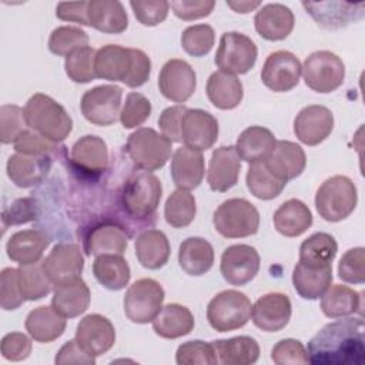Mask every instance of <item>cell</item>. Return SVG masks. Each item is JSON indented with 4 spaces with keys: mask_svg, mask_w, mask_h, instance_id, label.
Returning <instances> with one entry per match:
<instances>
[{
    "mask_svg": "<svg viewBox=\"0 0 365 365\" xmlns=\"http://www.w3.org/2000/svg\"><path fill=\"white\" fill-rule=\"evenodd\" d=\"M215 43L214 29L210 24H194L187 27L181 34L184 51L192 57L208 54Z\"/></svg>",
    "mask_w": 365,
    "mask_h": 365,
    "instance_id": "681fc988",
    "label": "cell"
},
{
    "mask_svg": "<svg viewBox=\"0 0 365 365\" xmlns=\"http://www.w3.org/2000/svg\"><path fill=\"white\" fill-rule=\"evenodd\" d=\"M361 294L342 284L329 285L321 297V311L332 319L355 315L361 311Z\"/></svg>",
    "mask_w": 365,
    "mask_h": 365,
    "instance_id": "60d3db41",
    "label": "cell"
},
{
    "mask_svg": "<svg viewBox=\"0 0 365 365\" xmlns=\"http://www.w3.org/2000/svg\"><path fill=\"white\" fill-rule=\"evenodd\" d=\"M302 76L307 87L317 93H331L342 86L345 64L335 53L319 50L311 53L302 66Z\"/></svg>",
    "mask_w": 365,
    "mask_h": 365,
    "instance_id": "30bf717a",
    "label": "cell"
},
{
    "mask_svg": "<svg viewBox=\"0 0 365 365\" xmlns=\"http://www.w3.org/2000/svg\"><path fill=\"white\" fill-rule=\"evenodd\" d=\"M71 164L87 177H98L107 170L108 148L98 135H84L71 147Z\"/></svg>",
    "mask_w": 365,
    "mask_h": 365,
    "instance_id": "7402d4cb",
    "label": "cell"
},
{
    "mask_svg": "<svg viewBox=\"0 0 365 365\" xmlns=\"http://www.w3.org/2000/svg\"><path fill=\"white\" fill-rule=\"evenodd\" d=\"M90 27L107 33L120 34L128 27V17L124 6L117 0H93L88 1Z\"/></svg>",
    "mask_w": 365,
    "mask_h": 365,
    "instance_id": "1f68e13d",
    "label": "cell"
},
{
    "mask_svg": "<svg viewBox=\"0 0 365 365\" xmlns=\"http://www.w3.org/2000/svg\"><path fill=\"white\" fill-rule=\"evenodd\" d=\"M245 181L250 192L258 200H272L278 197L288 184L275 177L265 163L251 164L247 171Z\"/></svg>",
    "mask_w": 365,
    "mask_h": 365,
    "instance_id": "ee69618b",
    "label": "cell"
},
{
    "mask_svg": "<svg viewBox=\"0 0 365 365\" xmlns=\"http://www.w3.org/2000/svg\"><path fill=\"white\" fill-rule=\"evenodd\" d=\"M54 362L58 365H66V364H84V365H94L96 364V356L90 355L78 342L77 339H71L66 342L60 351L57 352Z\"/></svg>",
    "mask_w": 365,
    "mask_h": 365,
    "instance_id": "e7e4bbea",
    "label": "cell"
},
{
    "mask_svg": "<svg viewBox=\"0 0 365 365\" xmlns=\"http://www.w3.org/2000/svg\"><path fill=\"white\" fill-rule=\"evenodd\" d=\"M163 195L158 177L150 171H138L128 177L121 191V205L133 218L153 217Z\"/></svg>",
    "mask_w": 365,
    "mask_h": 365,
    "instance_id": "5b68a950",
    "label": "cell"
},
{
    "mask_svg": "<svg viewBox=\"0 0 365 365\" xmlns=\"http://www.w3.org/2000/svg\"><path fill=\"white\" fill-rule=\"evenodd\" d=\"M211 344L215 349L218 362L224 365H251L259 358L258 342L247 335L230 339H217Z\"/></svg>",
    "mask_w": 365,
    "mask_h": 365,
    "instance_id": "ab89813d",
    "label": "cell"
},
{
    "mask_svg": "<svg viewBox=\"0 0 365 365\" xmlns=\"http://www.w3.org/2000/svg\"><path fill=\"white\" fill-rule=\"evenodd\" d=\"M128 247V237L124 228L115 222H101L88 230L84 238L86 255L115 254L123 255Z\"/></svg>",
    "mask_w": 365,
    "mask_h": 365,
    "instance_id": "484cf974",
    "label": "cell"
},
{
    "mask_svg": "<svg viewBox=\"0 0 365 365\" xmlns=\"http://www.w3.org/2000/svg\"><path fill=\"white\" fill-rule=\"evenodd\" d=\"M264 163L275 177L288 182L302 174L307 165V155L302 147L297 143L279 140Z\"/></svg>",
    "mask_w": 365,
    "mask_h": 365,
    "instance_id": "4316f807",
    "label": "cell"
},
{
    "mask_svg": "<svg viewBox=\"0 0 365 365\" xmlns=\"http://www.w3.org/2000/svg\"><path fill=\"white\" fill-rule=\"evenodd\" d=\"M174 14L181 20H197L211 14L215 7L212 0H180L170 3Z\"/></svg>",
    "mask_w": 365,
    "mask_h": 365,
    "instance_id": "94428289",
    "label": "cell"
},
{
    "mask_svg": "<svg viewBox=\"0 0 365 365\" xmlns=\"http://www.w3.org/2000/svg\"><path fill=\"white\" fill-rule=\"evenodd\" d=\"M164 289L153 278H141L133 282L124 295V314L134 324H148L163 308Z\"/></svg>",
    "mask_w": 365,
    "mask_h": 365,
    "instance_id": "9c48e42d",
    "label": "cell"
},
{
    "mask_svg": "<svg viewBox=\"0 0 365 365\" xmlns=\"http://www.w3.org/2000/svg\"><path fill=\"white\" fill-rule=\"evenodd\" d=\"M17 271L20 292L26 301H37L50 294L53 284L46 275L41 262L20 265Z\"/></svg>",
    "mask_w": 365,
    "mask_h": 365,
    "instance_id": "bcb514c9",
    "label": "cell"
},
{
    "mask_svg": "<svg viewBox=\"0 0 365 365\" xmlns=\"http://www.w3.org/2000/svg\"><path fill=\"white\" fill-rule=\"evenodd\" d=\"M240 160L234 145H222L212 151L207 171V182L212 191L225 192L237 184L241 170Z\"/></svg>",
    "mask_w": 365,
    "mask_h": 365,
    "instance_id": "603a6c76",
    "label": "cell"
},
{
    "mask_svg": "<svg viewBox=\"0 0 365 365\" xmlns=\"http://www.w3.org/2000/svg\"><path fill=\"white\" fill-rule=\"evenodd\" d=\"M258 50L255 43L238 31H227L220 38L215 54V64L221 71L230 74H245L257 61Z\"/></svg>",
    "mask_w": 365,
    "mask_h": 365,
    "instance_id": "8fae6325",
    "label": "cell"
},
{
    "mask_svg": "<svg viewBox=\"0 0 365 365\" xmlns=\"http://www.w3.org/2000/svg\"><path fill=\"white\" fill-rule=\"evenodd\" d=\"M51 161L48 155H26L16 153L7 160V177L20 188L40 184L48 174Z\"/></svg>",
    "mask_w": 365,
    "mask_h": 365,
    "instance_id": "83f0119b",
    "label": "cell"
},
{
    "mask_svg": "<svg viewBox=\"0 0 365 365\" xmlns=\"http://www.w3.org/2000/svg\"><path fill=\"white\" fill-rule=\"evenodd\" d=\"M76 339L90 355L100 356L113 348L115 329L108 318L100 314H90L78 322Z\"/></svg>",
    "mask_w": 365,
    "mask_h": 365,
    "instance_id": "44dd1931",
    "label": "cell"
},
{
    "mask_svg": "<svg viewBox=\"0 0 365 365\" xmlns=\"http://www.w3.org/2000/svg\"><path fill=\"white\" fill-rule=\"evenodd\" d=\"M178 264L191 277L204 275L212 268L214 248L201 237H188L180 244Z\"/></svg>",
    "mask_w": 365,
    "mask_h": 365,
    "instance_id": "836d02e7",
    "label": "cell"
},
{
    "mask_svg": "<svg viewBox=\"0 0 365 365\" xmlns=\"http://www.w3.org/2000/svg\"><path fill=\"white\" fill-rule=\"evenodd\" d=\"M197 214L195 198L188 190L177 188L170 194L164 205V217L167 224L174 228L190 225Z\"/></svg>",
    "mask_w": 365,
    "mask_h": 365,
    "instance_id": "f6af8a7d",
    "label": "cell"
},
{
    "mask_svg": "<svg viewBox=\"0 0 365 365\" xmlns=\"http://www.w3.org/2000/svg\"><path fill=\"white\" fill-rule=\"evenodd\" d=\"M88 1H61L57 4L56 16L63 21H73L81 26L88 24Z\"/></svg>",
    "mask_w": 365,
    "mask_h": 365,
    "instance_id": "03108f58",
    "label": "cell"
},
{
    "mask_svg": "<svg viewBox=\"0 0 365 365\" xmlns=\"http://www.w3.org/2000/svg\"><path fill=\"white\" fill-rule=\"evenodd\" d=\"M26 331L41 344H48L60 338L66 331V318L53 307H37L31 309L26 318Z\"/></svg>",
    "mask_w": 365,
    "mask_h": 365,
    "instance_id": "d6a6232c",
    "label": "cell"
},
{
    "mask_svg": "<svg viewBox=\"0 0 365 365\" xmlns=\"http://www.w3.org/2000/svg\"><path fill=\"white\" fill-rule=\"evenodd\" d=\"M195 87V71L185 60L171 58L163 66L158 76V88L165 98L184 103L194 94Z\"/></svg>",
    "mask_w": 365,
    "mask_h": 365,
    "instance_id": "9a60e30c",
    "label": "cell"
},
{
    "mask_svg": "<svg viewBox=\"0 0 365 365\" xmlns=\"http://www.w3.org/2000/svg\"><path fill=\"white\" fill-rule=\"evenodd\" d=\"M88 44V36L84 30L74 26H60L54 29L48 38V50L56 56H68L77 48Z\"/></svg>",
    "mask_w": 365,
    "mask_h": 365,
    "instance_id": "c3c4849f",
    "label": "cell"
},
{
    "mask_svg": "<svg viewBox=\"0 0 365 365\" xmlns=\"http://www.w3.org/2000/svg\"><path fill=\"white\" fill-rule=\"evenodd\" d=\"M96 77L108 81H121L135 88L147 83L151 73V60L140 48L107 44L96 51Z\"/></svg>",
    "mask_w": 365,
    "mask_h": 365,
    "instance_id": "7a4b0ae2",
    "label": "cell"
},
{
    "mask_svg": "<svg viewBox=\"0 0 365 365\" xmlns=\"http://www.w3.org/2000/svg\"><path fill=\"white\" fill-rule=\"evenodd\" d=\"M259 261V254L254 247L235 244L224 250L220 271L228 284L245 285L258 274Z\"/></svg>",
    "mask_w": 365,
    "mask_h": 365,
    "instance_id": "5bb4252c",
    "label": "cell"
},
{
    "mask_svg": "<svg viewBox=\"0 0 365 365\" xmlns=\"http://www.w3.org/2000/svg\"><path fill=\"white\" fill-rule=\"evenodd\" d=\"M96 51L97 50H94L93 47L86 46L74 50L66 57L64 70L70 80H73L74 83L84 84L96 78V71H94Z\"/></svg>",
    "mask_w": 365,
    "mask_h": 365,
    "instance_id": "7dc6e473",
    "label": "cell"
},
{
    "mask_svg": "<svg viewBox=\"0 0 365 365\" xmlns=\"http://www.w3.org/2000/svg\"><path fill=\"white\" fill-rule=\"evenodd\" d=\"M364 319L349 318L327 324L308 342L307 354L315 365H362L365 361Z\"/></svg>",
    "mask_w": 365,
    "mask_h": 365,
    "instance_id": "6da1fadb",
    "label": "cell"
},
{
    "mask_svg": "<svg viewBox=\"0 0 365 365\" xmlns=\"http://www.w3.org/2000/svg\"><path fill=\"white\" fill-rule=\"evenodd\" d=\"M93 274L96 279L110 291L125 288L131 277L128 262L123 255L115 254L97 255L93 262Z\"/></svg>",
    "mask_w": 365,
    "mask_h": 365,
    "instance_id": "b9f144b4",
    "label": "cell"
},
{
    "mask_svg": "<svg viewBox=\"0 0 365 365\" xmlns=\"http://www.w3.org/2000/svg\"><path fill=\"white\" fill-rule=\"evenodd\" d=\"M271 359L277 365H305L309 362L302 342L292 338L278 341L271 351Z\"/></svg>",
    "mask_w": 365,
    "mask_h": 365,
    "instance_id": "11a10c76",
    "label": "cell"
},
{
    "mask_svg": "<svg viewBox=\"0 0 365 365\" xmlns=\"http://www.w3.org/2000/svg\"><path fill=\"white\" fill-rule=\"evenodd\" d=\"M26 299L19 287L17 268H4L0 274V305L4 311L17 309Z\"/></svg>",
    "mask_w": 365,
    "mask_h": 365,
    "instance_id": "9f6ffc18",
    "label": "cell"
},
{
    "mask_svg": "<svg viewBox=\"0 0 365 365\" xmlns=\"http://www.w3.org/2000/svg\"><path fill=\"white\" fill-rule=\"evenodd\" d=\"M277 144L275 135L271 130L261 125H251L245 128L237 138L235 151L238 157L248 164L264 163Z\"/></svg>",
    "mask_w": 365,
    "mask_h": 365,
    "instance_id": "4dcf8cb0",
    "label": "cell"
},
{
    "mask_svg": "<svg viewBox=\"0 0 365 365\" xmlns=\"http://www.w3.org/2000/svg\"><path fill=\"white\" fill-rule=\"evenodd\" d=\"M0 349L4 359L23 361L31 354V341L23 332H10L3 336Z\"/></svg>",
    "mask_w": 365,
    "mask_h": 365,
    "instance_id": "91938a15",
    "label": "cell"
},
{
    "mask_svg": "<svg viewBox=\"0 0 365 365\" xmlns=\"http://www.w3.org/2000/svg\"><path fill=\"white\" fill-rule=\"evenodd\" d=\"M217 118L201 108H187L181 118V141L194 150L205 151L218 138Z\"/></svg>",
    "mask_w": 365,
    "mask_h": 365,
    "instance_id": "2e32d148",
    "label": "cell"
},
{
    "mask_svg": "<svg viewBox=\"0 0 365 365\" xmlns=\"http://www.w3.org/2000/svg\"><path fill=\"white\" fill-rule=\"evenodd\" d=\"M217 232L225 238H244L257 234L259 212L245 198L225 200L212 214Z\"/></svg>",
    "mask_w": 365,
    "mask_h": 365,
    "instance_id": "52a82bcc",
    "label": "cell"
},
{
    "mask_svg": "<svg viewBox=\"0 0 365 365\" xmlns=\"http://www.w3.org/2000/svg\"><path fill=\"white\" fill-rule=\"evenodd\" d=\"M135 19L147 27H154L167 19L170 3L165 0L155 1H130Z\"/></svg>",
    "mask_w": 365,
    "mask_h": 365,
    "instance_id": "6f0895ef",
    "label": "cell"
},
{
    "mask_svg": "<svg viewBox=\"0 0 365 365\" xmlns=\"http://www.w3.org/2000/svg\"><path fill=\"white\" fill-rule=\"evenodd\" d=\"M27 121L24 110L14 104H4L0 108V141L3 144H14V141L26 131Z\"/></svg>",
    "mask_w": 365,
    "mask_h": 365,
    "instance_id": "816d5d0a",
    "label": "cell"
},
{
    "mask_svg": "<svg viewBox=\"0 0 365 365\" xmlns=\"http://www.w3.org/2000/svg\"><path fill=\"white\" fill-rule=\"evenodd\" d=\"M171 178L178 188L194 190L197 188L205 174V164L202 151L182 145L177 148L171 157L170 167Z\"/></svg>",
    "mask_w": 365,
    "mask_h": 365,
    "instance_id": "d4e9b609",
    "label": "cell"
},
{
    "mask_svg": "<svg viewBox=\"0 0 365 365\" xmlns=\"http://www.w3.org/2000/svg\"><path fill=\"white\" fill-rule=\"evenodd\" d=\"M312 225V214L305 202L291 198L274 212V227L284 237H299Z\"/></svg>",
    "mask_w": 365,
    "mask_h": 365,
    "instance_id": "f35d334b",
    "label": "cell"
},
{
    "mask_svg": "<svg viewBox=\"0 0 365 365\" xmlns=\"http://www.w3.org/2000/svg\"><path fill=\"white\" fill-rule=\"evenodd\" d=\"M292 314L288 295L281 292H269L259 297L252 305L251 318L257 328L264 332H278L284 329Z\"/></svg>",
    "mask_w": 365,
    "mask_h": 365,
    "instance_id": "ac0fdd59",
    "label": "cell"
},
{
    "mask_svg": "<svg viewBox=\"0 0 365 365\" xmlns=\"http://www.w3.org/2000/svg\"><path fill=\"white\" fill-rule=\"evenodd\" d=\"M43 269L53 285L81 277L84 258L81 250L76 244H57L50 254L41 261Z\"/></svg>",
    "mask_w": 365,
    "mask_h": 365,
    "instance_id": "d6986e66",
    "label": "cell"
},
{
    "mask_svg": "<svg viewBox=\"0 0 365 365\" xmlns=\"http://www.w3.org/2000/svg\"><path fill=\"white\" fill-rule=\"evenodd\" d=\"M24 117L30 130L53 143L64 141L73 130V120L66 108L43 93H36L27 100Z\"/></svg>",
    "mask_w": 365,
    "mask_h": 365,
    "instance_id": "3957f363",
    "label": "cell"
},
{
    "mask_svg": "<svg viewBox=\"0 0 365 365\" xmlns=\"http://www.w3.org/2000/svg\"><path fill=\"white\" fill-rule=\"evenodd\" d=\"M91 294L87 284L77 277L56 285L51 307L64 318H76L84 314L90 305Z\"/></svg>",
    "mask_w": 365,
    "mask_h": 365,
    "instance_id": "f546056e",
    "label": "cell"
},
{
    "mask_svg": "<svg viewBox=\"0 0 365 365\" xmlns=\"http://www.w3.org/2000/svg\"><path fill=\"white\" fill-rule=\"evenodd\" d=\"M173 143L150 127L137 128L128 135L125 153L133 164L143 171L163 168L171 157Z\"/></svg>",
    "mask_w": 365,
    "mask_h": 365,
    "instance_id": "8992f818",
    "label": "cell"
},
{
    "mask_svg": "<svg viewBox=\"0 0 365 365\" xmlns=\"http://www.w3.org/2000/svg\"><path fill=\"white\" fill-rule=\"evenodd\" d=\"M338 244L335 238L328 232H315L302 241L299 247L301 264L309 267H329L336 255Z\"/></svg>",
    "mask_w": 365,
    "mask_h": 365,
    "instance_id": "7bdbcfd3",
    "label": "cell"
},
{
    "mask_svg": "<svg viewBox=\"0 0 365 365\" xmlns=\"http://www.w3.org/2000/svg\"><path fill=\"white\" fill-rule=\"evenodd\" d=\"M251 301L244 292L225 289L208 302L207 319L212 329L228 332L242 328L251 319Z\"/></svg>",
    "mask_w": 365,
    "mask_h": 365,
    "instance_id": "ba28073f",
    "label": "cell"
},
{
    "mask_svg": "<svg viewBox=\"0 0 365 365\" xmlns=\"http://www.w3.org/2000/svg\"><path fill=\"white\" fill-rule=\"evenodd\" d=\"M301 74L302 66L298 57L291 51L278 50L267 57L261 70V80L267 88L285 93L298 86Z\"/></svg>",
    "mask_w": 365,
    "mask_h": 365,
    "instance_id": "4fadbf2b",
    "label": "cell"
},
{
    "mask_svg": "<svg viewBox=\"0 0 365 365\" xmlns=\"http://www.w3.org/2000/svg\"><path fill=\"white\" fill-rule=\"evenodd\" d=\"M37 218V207L33 198L17 200L9 210L3 211V224H24Z\"/></svg>",
    "mask_w": 365,
    "mask_h": 365,
    "instance_id": "be15d7a7",
    "label": "cell"
},
{
    "mask_svg": "<svg viewBox=\"0 0 365 365\" xmlns=\"http://www.w3.org/2000/svg\"><path fill=\"white\" fill-rule=\"evenodd\" d=\"M358 202V191L351 178L334 175L325 180L315 194V208L325 221L338 222L348 218Z\"/></svg>",
    "mask_w": 365,
    "mask_h": 365,
    "instance_id": "277c9868",
    "label": "cell"
},
{
    "mask_svg": "<svg viewBox=\"0 0 365 365\" xmlns=\"http://www.w3.org/2000/svg\"><path fill=\"white\" fill-rule=\"evenodd\" d=\"M175 362L178 365H215L218 358L212 344L197 339L184 342L177 348Z\"/></svg>",
    "mask_w": 365,
    "mask_h": 365,
    "instance_id": "f907efd6",
    "label": "cell"
},
{
    "mask_svg": "<svg viewBox=\"0 0 365 365\" xmlns=\"http://www.w3.org/2000/svg\"><path fill=\"white\" fill-rule=\"evenodd\" d=\"M191 311L181 304H167L153 319L154 332L165 339H177L194 329Z\"/></svg>",
    "mask_w": 365,
    "mask_h": 365,
    "instance_id": "d590c367",
    "label": "cell"
},
{
    "mask_svg": "<svg viewBox=\"0 0 365 365\" xmlns=\"http://www.w3.org/2000/svg\"><path fill=\"white\" fill-rule=\"evenodd\" d=\"M185 111V106H173L165 108L158 118L161 134L171 143H181V118Z\"/></svg>",
    "mask_w": 365,
    "mask_h": 365,
    "instance_id": "6125c7cd",
    "label": "cell"
},
{
    "mask_svg": "<svg viewBox=\"0 0 365 365\" xmlns=\"http://www.w3.org/2000/svg\"><path fill=\"white\" fill-rule=\"evenodd\" d=\"M207 97L220 110H232L240 106L244 97L242 83L230 73L214 71L207 80Z\"/></svg>",
    "mask_w": 365,
    "mask_h": 365,
    "instance_id": "e575fe53",
    "label": "cell"
},
{
    "mask_svg": "<svg viewBox=\"0 0 365 365\" xmlns=\"http://www.w3.org/2000/svg\"><path fill=\"white\" fill-rule=\"evenodd\" d=\"M48 244L50 237L44 231L36 228L23 230L14 232L9 238L6 244V252L11 261L20 265H29L41 259Z\"/></svg>",
    "mask_w": 365,
    "mask_h": 365,
    "instance_id": "f1b7e54d",
    "label": "cell"
},
{
    "mask_svg": "<svg viewBox=\"0 0 365 365\" xmlns=\"http://www.w3.org/2000/svg\"><path fill=\"white\" fill-rule=\"evenodd\" d=\"M227 6L231 7L237 13H250L251 10L257 9L261 6L259 1H227Z\"/></svg>",
    "mask_w": 365,
    "mask_h": 365,
    "instance_id": "003e7915",
    "label": "cell"
},
{
    "mask_svg": "<svg viewBox=\"0 0 365 365\" xmlns=\"http://www.w3.org/2000/svg\"><path fill=\"white\" fill-rule=\"evenodd\" d=\"M121 96L123 90L115 84L93 87L81 97V114L94 125H111L120 118Z\"/></svg>",
    "mask_w": 365,
    "mask_h": 365,
    "instance_id": "7c38bea8",
    "label": "cell"
},
{
    "mask_svg": "<svg viewBox=\"0 0 365 365\" xmlns=\"http://www.w3.org/2000/svg\"><path fill=\"white\" fill-rule=\"evenodd\" d=\"M151 114L150 100L140 93H130L120 113V121L124 128L141 125Z\"/></svg>",
    "mask_w": 365,
    "mask_h": 365,
    "instance_id": "f5cc1de1",
    "label": "cell"
},
{
    "mask_svg": "<svg viewBox=\"0 0 365 365\" xmlns=\"http://www.w3.org/2000/svg\"><path fill=\"white\" fill-rule=\"evenodd\" d=\"M254 24L262 38L279 41L287 38L294 30L295 17L289 7L281 3H268L257 11Z\"/></svg>",
    "mask_w": 365,
    "mask_h": 365,
    "instance_id": "cb8c5ba5",
    "label": "cell"
},
{
    "mask_svg": "<svg viewBox=\"0 0 365 365\" xmlns=\"http://www.w3.org/2000/svg\"><path fill=\"white\" fill-rule=\"evenodd\" d=\"M138 262L147 269H158L168 262L170 242L160 230H147L141 232L134 244Z\"/></svg>",
    "mask_w": 365,
    "mask_h": 365,
    "instance_id": "8d00e7d4",
    "label": "cell"
},
{
    "mask_svg": "<svg viewBox=\"0 0 365 365\" xmlns=\"http://www.w3.org/2000/svg\"><path fill=\"white\" fill-rule=\"evenodd\" d=\"M332 265L309 267L298 262L292 271V285L304 299H318L332 282Z\"/></svg>",
    "mask_w": 365,
    "mask_h": 365,
    "instance_id": "74e56055",
    "label": "cell"
},
{
    "mask_svg": "<svg viewBox=\"0 0 365 365\" xmlns=\"http://www.w3.org/2000/svg\"><path fill=\"white\" fill-rule=\"evenodd\" d=\"M307 13L317 21L318 26L327 30H336L345 27L364 17L365 3L346 1H304Z\"/></svg>",
    "mask_w": 365,
    "mask_h": 365,
    "instance_id": "ffe728a7",
    "label": "cell"
},
{
    "mask_svg": "<svg viewBox=\"0 0 365 365\" xmlns=\"http://www.w3.org/2000/svg\"><path fill=\"white\" fill-rule=\"evenodd\" d=\"M53 141L44 138L33 130H26L16 141L14 150L16 153L26 155H48L54 150Z\"/></svg>",
    "mask_w": 365,
    "mask_h": 365,
    "instance_id": "680465c9",
    "label": "cell"
},
{
    "mask_svg": "<svg viewBox=\"0 0 365 365\" xmlns=\"http://www.w3.org/2000/svg\"><path fill=\"white\" fill-rule=\"evenodd\" d=\"M334 130V114L319 104L304 107L294 120L297 138L307 145H318L325 141Z\"/></svg>",
    "mask_w": 365,
    "mask_h": 365,
    "instance_id": "e0dca14e",
    "label": "cell"
},
{
    "mask_svg": "<svg viewBox=\"0 0 365 365\" xmlns=\"http://www.w3.org/2000/svg\"><path fill=\"white\" fill-rule=\"evenodd\" d=\"M338 275L348 284L365 282V250L362 247L351 248L341 257Z\"/></svg>",
    "mask_w": 365,
    "mask_h": 365,
    "instance_id": "db71d44e",
    "label": "cell"
}]
</instances>
